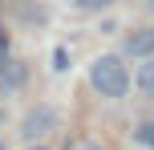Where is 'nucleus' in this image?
Masks as SVG:
<instances>
[{"instance_id": "obj_4", "label": "nucleus", "mask_w": 154, "mask_h": 150, "mask_svg": "<svg viewBox=\"0 0 154 150\" xmlns=\"http://www.w3.org/2000/svg\"><path fill=\"white\" fill-rule=\"evenodd\" d=\"M138 89L154 97V57H146V65H138Z\"/></svg>"}, {"instance_id": "obj_5", "label": "nucleus", "mask_w": 154, "mask_h": 150, "mask_svg": "<svg viewBox=\"0 0 154 150\" xmlns=\"http://www.w3.org/2000/svg\"><path fill=\"white\" fill-rule=\"evenodd\" d=\"M69 4H77V8H106L109 0H69Z\"/></svg>"}, {"instance_id": "obj_3", "label": "nucleus", "mask_w": 154, "mask_h": 150, "mask_svg": "<svg viewBox=\"0 0 154 150\" xmlns=\"http://www.w3.org/2000/svg\"><path fill=\"white\" fill-rule=\"evenodd\" d=\"M126 53L134 57H154V29H138L126 37Z\"/></svg>"}, {"instance_id": "obj_2", "label": "nucleus", "mask_w": 154, "mask_h": 150, "mask_svg": "<svg viewBox=\"0 0 154 150\" xmlns=\"http://www.w3.org/2000/svg\"><path fill=\"white\" fill-rule=\"evenodd\" d=\"M53 126H57V114L49 110V106H41V110H32L29 118H24L20 134H24V138H41V134H49Z\"/></svg>"}, {"instance_id": "obj_10", "label": "nucleus", "mask_w": 154, "mask_h": 150, "mask_svg": "<svg viewBox=\"0 0 154 150\" xmlns=\"http://www.w3.org/2000/svg\"><path fill=\"white\" fill-rule=\"evenodd\" d=\"M0 150H4V138H0Z\"/></svg>"}, {"instance_id": "obj_6", "label": "nucleus", "mask_w": 154, "mask_h": 150, "mask_svg": "<svg viewBox=\"0 0 154 150\" xmlns=\"http://www.w3.org/2000/svg\"><path fill=\"white\" fill-rule=\"evenodd\" d=\"M138 138H142L146 146H154V122H150V126H142V130H138Z\"/></svg>"}, {"instance_id": "obj_1", "label": "nucleus", "mask_w": 154, "mask_h": 150, "mask_svg": "<svg viewBox=\"0 0 154 150\" xmlns=\"http://www.w3.org/2000/svg\"><path fill=\"white\" fill-rule=\"evenodd\" d=\"M89 81L97 93L106 97H122L126 89H130V73H126V65L118 61V57H97V61L89 65Z\"/></svg>"}, {"instance_id": "obj_8", "label": "nucleus", "mask_w": 154, "mask_h": 150, "mask_svg": "<svg viewBox=\"0 0 154 150\" xmlns=\"http://www.w3.org/2000/svg\"><path fill=\"white\" fill-rule=\"evenodd\" d=\"M0 41H4V24H0Z\"/></svg>"}, {"instance_id": "obj_7", "label": "nucleus", "mask_w": 154, "mask_h": 150, "mask_svg": "<svg viewBox=\"0 0 154 150\" xmlns=\"http://www.w3.org/2000/svg\"><path fill=\"white\" fill-rule=\"evenodd\" d=\"M4 65H8V45L0 41V73H4Z\"/></svg>"}, {"instance_id": "obj_9", "label": "nucleus", "mask_w": 154, "mask_h": 150, "mask_svg": "<svg viewBox=\"0 0 154 150\" xmlns=\"http://www.w3.org/2000/svg\"><path fill=\"white\" fill-rule=\"evenodd\" d=\"M29 150H45V146H29Z\"/></svg>"}]
</instances>
